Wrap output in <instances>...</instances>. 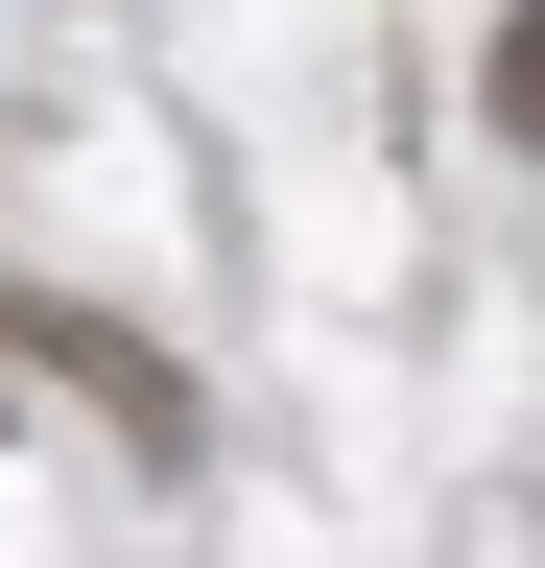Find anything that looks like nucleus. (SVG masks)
I'll return each mask as SVG.
<instances>
[{
  "label": "nucleus",
  "mask_w": 545,
  "mask_h": 568,
  "mask_svg": "<svg viewBox=\"0 0 545 568\" xmlns=\"http://www.w3.org/2000/svg\"><path fill=\"white\" fill-rule=\"evenodd\" d=\"M498 142H545V0L498 24Z\"/></svg>",
  "instance_id": "nucleus-1"
}]
</instances>
